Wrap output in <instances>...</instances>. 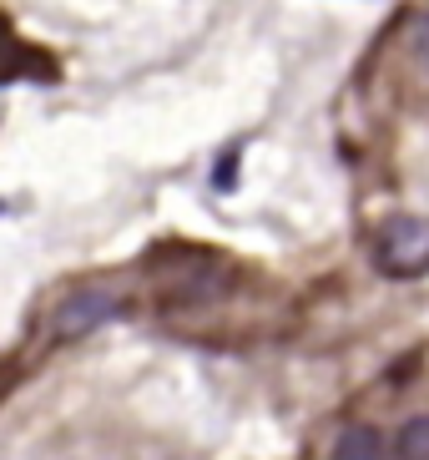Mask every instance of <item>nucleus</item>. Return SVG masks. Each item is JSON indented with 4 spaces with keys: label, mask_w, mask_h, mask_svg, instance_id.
<instances>
[{
    "label": "nucleus",
    "mask_w": 429,
    "mask_h": 460,
    "mask_svg": "<svg viewBox=\"0 0 429 460\" xmlns=\"http://www.w3.org/2000/svg\"><path fill=\"white\" fill-rule=\"evenodd\" d=\"M374 263L390 279H419L429 273V217H390L374 233Z\"/></svg>",
    "instance_id": "f257e3e1"
},
{
    "label": "nucleus",
    "mask_w": 429,
    "mask_h": 460,
    "mask_svg": "<svg viewBox=\"0 0 429 460\" xmlns=\"http://www.w3.org/2000/svg\"><path fill=\"white\" fill-rule=\"evenodd\" d=\"M117 314V294H107V288H81V294H71L61 309H56V334L61 339H76L86 334V329H96L101 319H111Z\"/></svg>",
    "instance_id": "f03ea898"
},
{
    "label": "nucleus",
    "mask_w": 429,
    "mask_h": 460,
    "mask_svg": "<svg viewBox=\"0 0 429 460\" xmlns=\"http://www.w3.org/2000/svg\"><path fill=\"white\" fill-rule=\"evenodd\" d=\"M334 460H384V435L369 430V425H354V430L338 435Z\"/></svg>",
    "instance_id": "7ed1b4c3"
},
{
    "label": "nucleus",
    "mask_w": 429,
    "mask_h": 460,
    "mask_svg": "<svg viewBox=\"0 0 429 460\" xmlns=\"http://www.w3.org/2000/svg\"><path fill=\"white\" fill-rule=\"evenodd\" d=\"M394 460H429V415H415V420L399 430Z\"/></svg>",
    "instance_id": "20e7f679"
}]
</instances>
